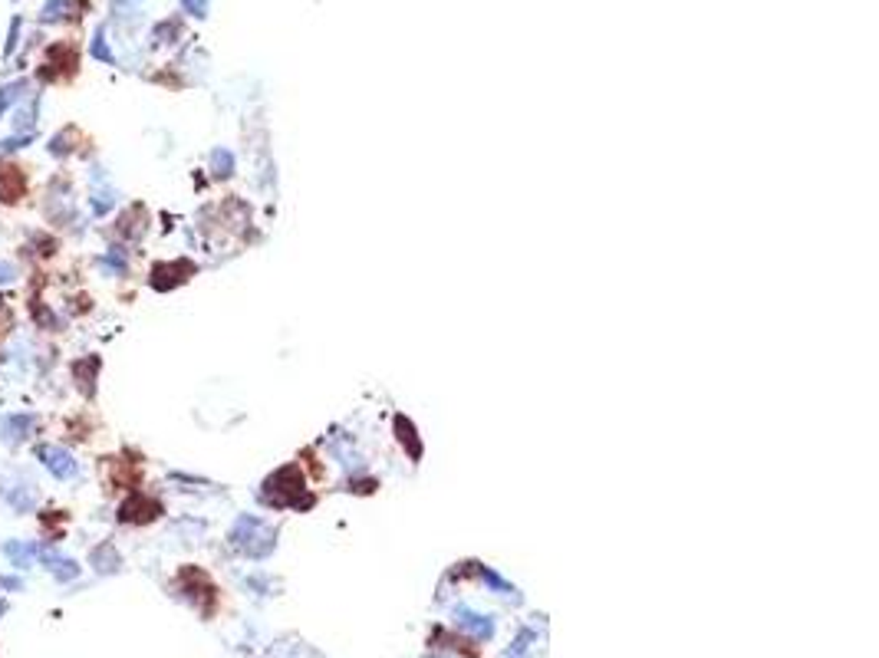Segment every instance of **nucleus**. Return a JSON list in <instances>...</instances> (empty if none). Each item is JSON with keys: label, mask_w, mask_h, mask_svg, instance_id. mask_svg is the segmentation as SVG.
Listing matches in <instances>:
<instances>
[{"label": "nucleus", "mask_w": 879, "mask_h": 658, "mask_svg": "<svg viewBox=\"0 0 879 658\" xmlns=\"http://www.w3.org/2000/svg\"><path fill=\"white\" fill-rule=\"evenodd\" d=\"M23 188H27V175L14 164H0V198L7 204H14V201H20Z\"/></svg>", "instance_id": "1"}]
</instances>
